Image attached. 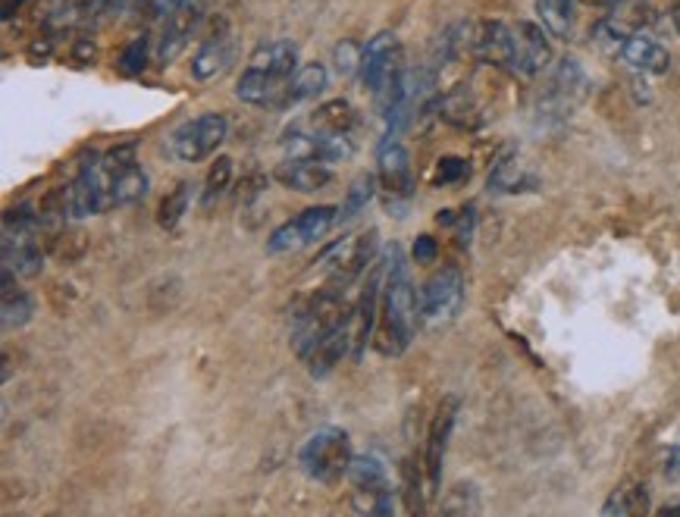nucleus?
<instances>
[{
    "mask_svg": "<svg viewBox=\"0 0 680 517\" xmlns=\"http://www.w3.org/2000/svg\"><path fill=\"white\" fill-rule=\"evenodd\" d=\"M386 257H389V267H386V279H383V320L377 329V348L386 358H398L414 339L420 301L414 292L411 273L405 267L402 248L392 245Z\"/></svg>",
    "mask_w": 680,
    "mask_h": 517,
    "instance_id": "obj_1",
    "label": "nucleus"
},
{
    "mask_svg": "<svg viewBox=\"0 0 680 517\" xmlns=\"http://www.w3.org/2000/svg\"><path fill=\"white\" fill-rule=\"evenodd\" d=\"M298 73V47L292 41H270L261 44L251 54L245 73L236 85L239 101L254 107H273L279 110L289 79Z\"/></svg>",
    "mask_w": 680,
    "mask_h": 517,
    "instance_id": "obj_2",
    "label": "nucleus"
},
{
    "mask_svg": "<svg viewBox=\"0 0 680 517\" xmlns=\"http://www.w3.org/2000/svg\"><path fill=\"white\" fill-rule=\"evenodd\" d=\"M351 458H355L351 455V439L339 427H320L317 433L304 439L301 452H298V464L304 474L326 486L348 477Z\"/></svg>",
    "mask_w": 680,
    "mask_h": 517,
    "instance_id": "obj_3",
    "label": "nucleus"
},
{
    "mask_svg": "<svg viewBox=\"0 0 680 517\" xmlns=\"http://www.w3.org/2000/svg\"><path fill=\"white\" fill-rule=\"evenodd\" d=\"M377 179L386 195V207L395 217H405L411 198H414V170H411V157L408 151L398 145L395 138H386L377 154Z\"/></svg>",
    "mask_w": 680,
    "mask_h": 517,
    "instance_id": "obj_4",
    "label": "nucleus"
},
{
    "mask_svg": "<svg viewBox=\"0 0 680 517\" xmlns=\"http://www.w3.org/2000/svg\"><path fill=\"white\" fill-rule=\"evenodd\" d=\"M226 132H229V123L223 113H201L173 132L170 151L182 163H201L210 154H217V148L226 141Z\"/></svg>",
    "mask_w": 680,
    "mask_h": 517,
    "instance_id": "obj_5",
    "label": "nucleus"
},
{
    "mask_svg": "<svg viewBox=\"0 0 680 517\" xmlns=\"http://www.w3.org/2000/svg\"><path fill=\"white\" fill-rule=\"evenodd\" d=\"M351 480V496H355V508L364 514H392L395 511V496L389 489V474L380 458L373 455H358L351 458L348 467Z\"/></svg>",
    "mask_w": 680,
    "mask_h": 517,
    "instance_id": "obj_6",
    "label": "nucleus"
},
{
    "mask_svg": "<svg viewBox=\"0 0 680 517\" xmlns=\"http://www.w3.org/2000/svg\"><path fill=\"white\" fill-rule=\"evenodd\" d=\"M336 223H339V207H333V204L308 207L295 220L273 229V235L267 239V254H286V251H298L311 242H320Z\"/></svg>",
    "mask_w": 680,
    "mask_h": 517,
    "instance_id": "obj_7",
    "label": "nucleus"
},
{
    "mask_svg": "<svg viewBox=\"0 0 680 517\" xmlns=\"http://www.w3.org/2000/svg\"><path fill=\"white\" fill-rule=\"evenodd\" d=\"M373 254H377V232H361L333 245L320 257V264L330 270V289L345 292L373 264Z\"/></svg>",
    "mask_w": 680,
    "mask_h": 517,
    "instance_id": "obj_8",
    "label": "nucleus"
},
{
    "mask_svg": "<svg viewBox=\"0 0 680 517\" xmlns=\"http://www.w3.org/2000/svg\"><path fill=\"white\" fill-rule=\"evenodd\" d=\"M420 301V320L430 323V326H439V323H449L464 304V276L458 267H442L436 270L427 282L424 289H420L417 295Z\"/></svg>",
    "mask_w": 680,
    "mask_h": 517,
    "instance_id": "obj_9",
    "label": "nucleus"
},
{
    "mask_svg": "<svg viewBox=\"0 0 680 517\" xmlns=\"http://www.w3.org/2000/svg\"><path fill=\"white\" fill-rule=\"evenodd\" d=\"M66 207H69V217L76 220L110 210V192H107V176L101 170V157H91L79 167L73 185L66 188Z\"/></svg>",
    "mask_w": 680,
    "mask_h": 517,
    "instance_id": "obj_10",
    "label": "nucleus"
},
{
    "mask_svg": "<svg viewBox=\"0 0 680 517\" xmlns=\"http://www.w3.org/2000/svg\"><path fill=\"white\" fill-rule=\"evenodd\" d=\"M204 13H207V0H185V4L176 7L170 16H163V32H160V41H157V63L160 66H170L182 57L192 35L201 29Z\"/></svg>",
    "mask_w": 680,
    "mask_h": 517,
    "instance_id": "obj_11",
    "label": "nucleus"
},
{
    "mask_svg": "<svg viewBox=\"0 0 680 517\" xmlns=\"http://www.w3.org/2000/svg\"><path fill=\"white\" fill-rule=\"evenodd\" d=\"M402 47H398V38L392 32H380L373 35V41H367V47L361 51V82L367 91L380 94L395 76H402Z\"/></svg>",
    "mask_w": 680,
    "mask_h": 517,
    "instance_id": "obj_12",
    "label": "nucleus"
},
{
    "mask_svg": "<svg viewBox=\"0 0 680 517\" xmlns=\"http://www.w3.org/2000/svg\"><path fill=\"white\" fill-rule=\"evenodd\" d=\"M232 60H236V32H232L226 19H217L192 60V76L198 82H210L223 76L232 66Z\"/></svg>",
    "mask_w": 680,
    "mask_h": 517,
    "instance_id": "obj_13",
    "label": "nucleus"
},
{
    "mask_svg": "<svg viewBox=\"0 0 680 517\" xmlns=\"http://www.w3.org/2000/svg\"><path fill=\"white\" fill-rule=\"evenodd\" d=\"M552 63V44L549 32L536 22H518L514 26V63L511 73H518L521 79H536L539 73H546Z\"/></svg>",
    "mask_w": 680,
    "mask_h": 517,
    "instance_id": "obj_14",
    "label": "nucleus"
},
{
    "mask_svg": "<svg viewBox=\"0 0 680 517\" xmlns=\"http://www.w3.org/2000/svg\"><path fill=\"white\" fill-rule=\"evenodd\" d=\"M455 417H458V398L449 395L445 402L439 405L433 423H430V436H427V486H430V496H439L442 489V464H445V452H449V439L455 430Z\"/></svg>",
    "mask_w": 680,
    "mask_h": 517,
    "instance_id": "obj_15",
    "label": "nucleus"
},
{
    "mask_svg": "<svg viewBox=\"0 0 680 517\" xmlns=\"http://www.w3.org/2000/svg\"><path fill=\"white\" fill-rule=\"evenodd\" d=\"M583 85H586V79H583L580 63L577 60H561V66L552 73V82H549L546 94L539 98V110H543L546 116L561 120V116H568L571 107L577 104Z\"/></svg>",
    "mask_w": 680,
    "mask_h": 517,
    "instance_id": "obj_16",
    "label": "nucleus"
},
{
    "mask_svg": "<svg viewBox=\"0 0 680 517\" xmlns=\"http://www.w3.org/2000/svg\"><path fill=\"white\" fill-rule=\"evenodd\" d=\"M471 51L480 63L511 69V63H514V29L505 26V22H499V19L480 22V26L471 29Z\"/></svg>",
    "mask_w": 680,
    "mask_h": 517,
    "instance_id": "obj_17",
    "label": "nucleus"
},
{
    "mask_svg": "<svg viewBox=\"0 0 680 517\" xmlns=\"http://www.w3.org/2000/svg\"><path fill=\"white\" fill-rule=\"evenodd\" d=\"M276 179L286 188H292V192L311 195L333 182V167L317 157H289L276 167Z\"/></svg>",
    "mask_w": 680,
    "mask_h": 517,
    "instance_id": "obj_18",
    "label": "nucleus"
},
{
    "mask_svg": "<svg viewBox=\"0 0 680 517\" xmlns=\"http://www.w3.org/2000/svg\"><path fill=\"white\" fill-rule=\"evenodd\" d=\"M618 57L630 66V69H637V73L643 76H665L668 73V66H671V54L665 51V47L649 38L646 32H633L624 38L621 44V51Z\"/></svg>",
    "mask_w": 680,
    "mask_h": 517,
    "instance_id": "obj_19",
    "label": "nucleus"
},
{
    "mask_svg": "<svg viewBox=\"0 0 680 517\" xmlns=\"http://www.w3.org/2000/svg\"><path fill=\"white\" fill-rule=\"evenodd\" d=\"M351 345V320L339 323L336 329H330L308 355H304V361H308V373L314 376V380H323V376H330L339 361L345 358V351Z\"/></svg>",
    "mask_w": 680,
    "mask_h": 517,
    "instance_id": "obj_20",
    "label": "nucleus"
},
{
    "mask_svg": "<svg viewBox=\"0 0 680 517\" xmlns=\"http://www.w3.org/2000/svg\"><path fill=\"white\" fill-rule=\"evenodd\" d=\"M527 188H536V176L527 173V167L518 160V154L508 151L489 173V192L518 195V192H527Z\"/></svg>",
    "mask_w": 680,
    "mask_h": 517,
    "instance_id": "obj_21",
    "label": "nucleus"
},
{
    "mask_svg": "<svg viewBox=\"0 0 680 517\" xmlns=\"http://www.w3.org/2000/svg\"><path fill=\"white\" fill-rule=\"evenodd\" d=\"M326 82H330V76H326V66H320V63L298 66V73L289 79V88L283 94V104H279V110H289L295 104H304V101L317 98V94L326 88Z\"/></svg>",
    "mask_w": 680,
    "mask_h": 517,
    "instance_id": "obj_22",
    "label": "nucleus"
},
{
    "mask_svg": "<svg viewBox=\"0 0 680 517\" xmlns=\"http://www.w3.org/2000/svg\"><path fill=\"white\" fill-rule=\"evenodd\" d=\"M148 188H151L148 173L135 163V167H129L126 173L107 179L110 207H129V204H135V201H142V198L148 195Z\"/></svg>",
    "mask_w": 680,
    "mask_h": 517,
    "instance_id": "obj_23",
    "label": "nucleus"
},
{
    "mask_svg": "<svg viewBox=\"0 0 680 517\" xmlns=\"http://www.w3.org/2000/svg\"><path fill=\"white\" fill-rule=\"evenodd\" d=\"M355 123H358V113L348 101H326L314 113L311 132H317V135H348Z\"/></svg>",
    "mask_w": 680,
    "mask_h": 517,
    "instance_id": "obj_24",
    "label": "nucleus"
},
{
    "mask_svg": "<svg viewBox=\"0 0 680 517\" xmlns=\"http://www.w3.org/2000/svg\"><path fill=\"white\" fill-rule=\"evenodd\" d=\"M643 511H649V486L637 483V480L621 483L612 492V499L602 505V514H608V517H615V514L627 517V514H643Z\"/></svg>",
    "mask_w": 680,
    "mask_h": 517,
    "instance_id": "obj_25",
    "label": "nucleus"
},
{
    "mask_svg": "<svg viewBox=\"0 0 680 517\" xmlns=\"http://www.w3.org/2000/svg\"><path fill=\"white\" fill-rule=\"evenodd\" d=\"M536 16L552 38H571L574 32V4L571 0H536Z\"/></svg>",
    "mask_w": 680,
    "mask_h": 517,
    "instance_id": "obj_26",
    "label": "nucleus"
},
{
    "mask_svg": "<svg viewBox=\"0 0 680 517\" xmlns=\"http://www.w3.org/2000/svg\"><path fill=\"white\" fill-rule=\"evenodd\" d=\"M13 270L4 267V329H13V326H22V323H29L32 311H35V304L26 292H16L13 286Z\"/></svg>",
    "mask_w": 680,
    "mask_h": 517,
    "instance_id": "obj_27",
    "label": "nucleus"
},
{
    "mask_svg": "<svg viewBox=\"0 0 680 517\" xmlns=\"http://www.w3.org/2000/svg\"><path fill=\"white\" fill-rule=\"evenodd\" d=\"M373 195H377V176H370V173H361L355 182L348 185V192H345V201L339 207V220H355L361 210L373 201Z\"/></svg>",
    "mask_w": 680,
    "mask_h": 517,
    "instance_id": "obj_28",
    "label": "nucleus"
},
{
    "mask_svg": "<svg viewBox=\"0 0 680 517\" xmlns=\"http://www.w3.org/2000/svg\"><path fill=\"white\" fill-rule=\"evenodd\" d=\"M442 113H445V120L455 123V126H474V123H477L474 116H477L480 110H477V101H474L471 88H455V91L445 94Z\"/></svg>",
    "mask_w": 680,
    "mask_h": 517,
    "instance_id": "obj_29",
    "label": "nucleus"
},
{
    "mask_svg": "<svg viewBox=\"0 0 680 517\" xmlns=\"http://www.w3.org/2000/svg\"><path fill=\"white\" fill-rule=\"evenodd\" d=\"M192 182H179L173 192L163 198V204H160V210H157V223L163 226V229H176L179 226V220L185 217V210H189V201H192Z\"/></svg>",
    "mask_w": 680,
    "mask_h": 517,
    "instance_id": "obj_30",
    "label": "nucleus"
},
{
    "mask_svg": "<svg viewBox=\"0 0 680 517\" xmlns=\"http://www.w3.org/2000/svg\"><path fill=\"white\" fill-rule=\"evenodd\" d=\"M135 163H138V145H135V141H120V145H113V148H107L101 154V170H104L107 179L126 173L129 167H135Z\"/></svg>",
    "mask_w": 680,
    "mask_h": 517,
    "instance_id": "obj_31",
    "label": "nucleus"
},
{
    "mask_svg": "<svg viewBox=\"0 0 680 517\" xmlns=\"http://www.w3.org/2000/svg\"><path fill=\"white\" fill-rule=\"evenodd\" d=\"M229 179H232V160L229 157H220L214 167H210L207 179H204V195H201V204L204 207H214L229 188Z\"/></svg>",
    "mask_w": 680,
    "mask_h": 517,
    "instance_id": "obj_32",
    "label": "nucleus"
},
{
    "mask_svg": "<svg viewBox=\"0 0 680 517\" xmlns=\"http://www.w3.org/2000/svg\"><path fill=\"white\" fill-rule=\"evenodd\" d=\"M148 35H138L126 44V51L120 54V69L126 76H138V73H145V66H148Z\"/></svg>",
    "mask_w": 680,
    "mask_h": 517,
    "instance_id": "obj_33",
    "label": "nucleus"
},
{
    "mask_svg": "<svg viewBox=\"0 0 680 517\" xmlns=\"http://www.w3.org/2000/svg\"><path fill=\"white\" fill-rule=\"evenodd\" d=\"M467 176V160L461 157H442L433 170V185H452Z\"/></svg>",
    "mask_w": 680,
    "mask_h": 517,
    "instance_id": "obj_34",
    "label": "nucleus"
},
{
    "mask_svg": "<svg viewBox=\"0 0 680 517\" xmlns=\"http://www.w3.org/2000/svg\"><path fill=\"white\" fill-rule=\"evenodd\" d=\"M336 60H339V73H351L355 66H361V51L351 41H342L336 47Z\"/></svg>",
    "mask_w": 680,
    "mask_h": 517,
    "instance_id": "obj_35",
    "label": "nucleus"
},
{
    "mask_svg": "<svg viewBox=\"0 0 680 517\" xmlns=\"http://www.w3.org/2000/svg\"><path fill=\"white\" fill-rule=\"evenodd\" d=\"M436 239L433 235H420V239L414 242V261L417 264H433L436 261Z\"/></svg>",
    "mask_w": 680,
    "mask_h": 517,
    "instance_id": "obj_36",
    "label": "nucleus"
},
{
    "mask_svg": "<svg viewBox=\"0 0 680 517\" xmlns=\"http://www.w3.org/2000/svg\"><path fill=\"white\" fill-rule=\"evenodd\" d=\"M142 4H145V10L157 19V16H170L176 7L185 4V0H142Z\"/></svg>",
    "mask_w": 680,
    "mask_h": 517,
    "instance_id": "obj_37",
    "label": "nucleus"
},
{
    "mask_svg": "<svg viewBox=\"0 0 680 517\" xmlns=\"http://www.w3.org/2000/svg\"><path fill=\"white\" fill-rule=\"evenodd\" d=\"M665 477L668 480H680V442H674L668 449V458H665Z\"/></svg>",
    "mask_w": 680,
    "mask_h": 517,
    "instance_id": "obj_38",
    "label": "nucleus"
},
{
    "mask_svg": "<svg viewBox=\"0 0 680 517\" xmlns=\"http://www.w3.org/2000/svg\"><path fill=\"white\" fill-rule=\"evenodd\" d=\"M580 4H586V7H599V10H612V7L621 4V0H580Z\"/></svg>",
    "mask_w": 680,
    "mask_h": 517,
    "instance_id": "obj_39",
    "label": "nucleus"
},
{
    "mask_svg": "<svg viewBox=\"0 0 680 517\" xmlns=\"http://www.w3.org/2000/svg\"><path fill=\"white\" fill-rule=\"evenodd\" d=\"M671 22H674V29H677V35H680V4L671 7Z\"/></svg>",
    "mask_w": 680,
    "mask_h": 517,
    "instance_id": "obj_40",
    "label": "nucleus"
}]
</instances>
